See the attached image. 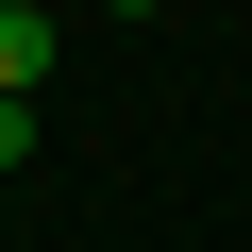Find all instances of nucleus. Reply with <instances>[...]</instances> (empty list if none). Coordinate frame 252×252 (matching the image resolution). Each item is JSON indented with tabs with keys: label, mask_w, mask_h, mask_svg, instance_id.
Returning a JSON list of instances; mask_svg holds the SVG:
<instances>
[{
	"label": "nucleus",
	"mask_w": 252,
	"mask_h": 252,
	"mask_svg": "<svg viewBox=\"0 0 252 252\" xmlns=\"http://www.w3.org/2000/svg\"><path fill=\"white\" fill-rule=\"evenodd\" d=\"M51 51H67V17H51V0H0V84H17V101L51 84Z\"/></svg>",
	"instance_id": "obj_1"
},
{
	"label": "nucleus",
	"mask_w": 252,
	"mask_h": 252,
	"mask_svg": "<svg viewBox=\"0 0 252 252\" xmlns=\"http://www.w3.org/2000/svg\"><path fill=\"white\" fill-rule=\"evenodd\" d=\"M0 168H34V101H17V84H0Z\"/></svg>",
	"instance_id": "obj_2"
},
{
	"label": "nucleus",
	"mask_w": 252,
	"mask_h": 252,
	"mask_svg": "<svg viewBox=\"0 0 252 252\" xmlns=\"http://www.w3.org/2000/svg\"><path fill=\"white\" fill-rule=\"evenodd\" d=\"M101 17H152V0H101Z\"/></svg>",
	"instance_id": "obj_3"
}]
</instances>
